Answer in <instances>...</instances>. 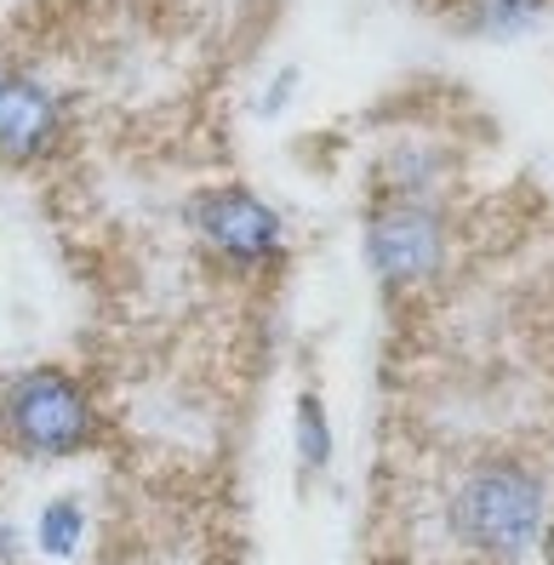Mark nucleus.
<instances>
[{"label":"nucleus","instance_id":"nucleus-9","mask_svg":"<svg viewBox=\"0 0 554 565\" xmlns=\"http://www.w3.org/2000/svg\"><path fill=\"white\" fill-rule=\"evenodd\" d=\"M298 457H303V469H326L332 462V428H326L320 394H298Z\"/></svg>","mask_w":554,"mask_h":565},{"label":"nucleus","instance_id":"nucleus-3","mask_svg":"<svg viewBox=\"0 0 554 565\" xmlns=\"http://www.w3.org/2000/svg\"><path fill=\"white\" fill-rule=\"evenodd\" d=\"M451 252V223L440 201H377L366 217V263L388 291L429 286Z\"/></svg>","mask_w":554,"mask_h":565},{"label":"nucleus","instance_id":"nucleus-2","mask_svg":"<svg viewBox=\"0 0 554 565\" xmlns=\"http://www.w3.org/2000/svg\"><path fill=\"white\" fill-rule=\"evenodd\" d=\"M0 423H7V440L29 457H75L97 435L92 394L57 365H35V372L12 377L0 394Z\"/></svg>","mask_w":554,"mask_h":565},{"label":"nucleus","instance_id":"nucleus-5","mask_svg":"<svg viewBox=\"0 0 554 565\" xmlns=\"http://www.w3.org/2000/svg\"><path fill=\"white\" fill-rule=\"evenodd\" d=\"M189 217H194V235H201L217 257H230V263H269L286 246L280 212L269 201H257V194L241 189V183L194 194Z\"/></svg>","mask_w":554,"mask_h":565},{"label":"nucleus","instance_id":"nucleus-6","mask_svg":"<svg viewBox=\"0 0 554 565\" xmlns=\"http://www.w3.org/2000/svg\"><path fill=\"white\" fill-rule=\"evenodd\" d=\"M451 178V154L440 143H395L377 166V201H440V183Z\"/></svg>","mask_w":554,"mask_h":565},{"label":"nucleus","instance_id":"nucleus-11","mask_svg":"<svg viewBox=\"0 0 554 565\" xmlns=\"http://www.w3.org/2000/svg\"><path fill=\"white\" fill-rule=\"evenodd\" d=\"M0 565H18V537H12L7 520H0Z\"/></svg>","mask_w":554,"mask_h":565},{"label":"nucleus","instance_id":"nucleus-1","mask_svg":"<svg viewBox=\"0 0 554 565\" xmlns=\"http://www.w3.org/2000/svg\"><path fill=\"white\" fill-rule=\"evenodd\" d=\"M543 525V480L532 469H514V462H486L475 469L451 503V531L492 554V559H514L537 543Z\"/></svg>","mask_w":554,"mask_h":565},{"label":"nucleus","instance_id":"nucleus-4","mask_svg":"<svg viewBox=\"0 0 554 565\" xmlns=\"http://www.w3.org/2000/svg\"><path fill=\"white\" fill-rule=\"evenodd\" d=\"M70 138V104L35 70H0V166L29 172L46 166Z\"/></svg>","mask_w":554,"mask_h":565},{"label":"nucleus","instance_id":"nucleus-8","mask_svg":"<svg viewBox=\"0 0 554 565\" xmlns=\"http://www.w3.org/2000/svg\"><path fill=\"white\" fill-rule=\"evenodd\" d=\"M35 537H41V554L46 559H75L81 554V537H86V514L75 497H52L35 520Z\"/></svg>","mask_w":554,"mask_h":565},{"label":"nucleus","instance_id":"nucleus-7","mask_svg":"<svg viewBox=\"0 0 554 565\" xmlns=\"http://www.w3.org/2000/svg\"><path fill=\"white\" fill-rule=\"evenodd\" d=\"M554 0H458V29L480 41H514L548 18Z\"/></svg>","mask_w":554,"mask_h":565},{"label":"nucleus","instance_id":"nucleus-10","mask_svg":"<svg viewBox=\"0 0 554 565\" xmlns=\"http://www.w3.org/2000/svg\"><path fill=\"white\" fill-rule=\"evenodd\" d=\"M291 86H298V70H286V75H280V86H269V92H264V109H286V92H291Z\"/></svg>","mask_w":554,"mask_h":565}]
</instances>
